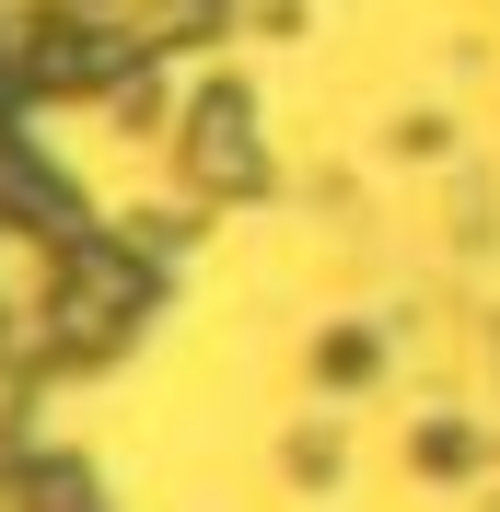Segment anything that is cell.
Listing matches in <instances>:
<instances>
[{"label": "cell", "mask_w": 500, "mask_h": 512, "mask_svg": "<svg viewBox=\"0 0 500 512\" xmlns=\"http://www.w3.org/2000/svg\"><path fill=\"white\" fill-rule=\"evenodd\" d=\"M198 175H210V187H245V175H256V117H245V94H210V117H198Z\"/></svg>", "instance_id": "6da1fadb"}]
</instances>
